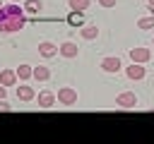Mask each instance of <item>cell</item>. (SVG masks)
<instances>
[{
    "mask_svg": "<svg viewBox=\"0 0 154 144\" xmlns=\"http://www.w3.org/2000/svg\"><path fill=\"white\" fill-rule=\"evenodd\" d=\"M67 22H70L72 26H82V24H84V12H79V10H72V12L67 14Z\"/></svg>",
    "mask_w": 154,
    "mask_h": 144,
    "instance_id": "obj_16",
    "label": "cell"
},
{
    "mask_svg": "<svg viewBox=\"0 0 154 144\" xmlns=\"http://www.w3.org/2000/svg\"><path fill=\"white\" fill-rule=\"evenodd\" d=\"M79 34H82V38H87V41H94V38L99 36V29H96V24H82Z\"/></svg>",
    "mask_w": 154,
    "mask_h": 144,
    "instance_id": "obj_11",
    "label": "cell"
},
{
    "mask_svg": "<svg viewBox=\"0 0 154 144\" xmlns=\"http://www.w3.org/2000/svg\"><path fill=\"white\" fill-rule=\"evenodd\" d=\"M10 2H17V0H10Z\"/></svg>",
    "mask_w": 154,
    "mask_h": 144,
    "instance_id": "obj_23",
    "label": "cell"
},
{
    "mask_svg": "<svg viewBox=\"0 0 154 144\" xmlns=\"http://www.w3.org/2000/svg\"><path fill=\"white\" fill-rule=\"evenodd\" d=\"M34 79H36V82H48V79H51V70L43 67V65L34 67Z\"/></svg>",
    "mask_w": 154,
    "mask_h": 144,
    "instance_id": "obj_15",
    "label": "cell"
},
{
    "mask_svg": "<svg viewBox=\"0 0 154 144\" xmlns=\"http://www.w3.org/2000/svg\"><path fill=\"white\" fill-rule=\"evenodd\" d=\"M17 82H19L17 70H2V72H0V84H5V86H14Z\"/></svg>",
    "mask_w": 154,
    "mask_h": 144,
    "instance_id": "obj_9",
    "label": "cell"
},
{
    "mask_svg": "<svg viewBox=\"0 0 154 144\" xmlns=\"http://www.w3.org/2000/svg\"><path fill=\"white\" fill-rule=\"evenodd\" d=\"M125 74H128V79H144V74H147V70L142 67V62H132L128 70H125Z\"/></svg>",
    "mask_w": 154,
    "mask_h": 144,
    "instance_id": "obj_6",
    "label": "cell"
},
{
    "mask_svg": "<svg viewBox=\"0 0 154 144\" xmlns=\"http://www.w3.org/2000/svg\"><path fill=\"white\" fill-rule=\"evenodd\" d=\"M26 24V17H12L5 7H0V34H17Z\"/></svg>",
    "mask_w": 154,
    "mask_h": 144,
    "instance_id": "obj_1",
    "label": "cell"
},
{
    "mask_svg": "<svg viewBox=\"0 0 154 144\" xmlns=\"http://www.w3.org/2000/svg\"><path fill=\"white\" fill-rule=\"evenodd\" d=\"M0 110H12V106H10L5 98H0Z\"/></svg>",
    "mask_w": 154,
    "mask_h": 144,
    "instance_id": "obj_20",
    "label": "cell"
},
{
    "mask_svg": "<svg viewBox=\"0 0 154 144\" xmlns=\"http://www.w3.org/2000/svg\"><path fill=\"white\" fill-rule=\"evenodd\" d=\"M58 53H60L63 58H77V55H79V48H77V43L65 41V43H60V46H58Z\"/></svg>",
    "mask_w": 154,
    "mask_h": 144,
    "instance_id": "obj_5",
    "label": "cell"
},
{
    "mask_svg": "<svg viewBox=\"0 0 154 144\" xmlns=\"http://www.w3.org/2000/svg\"><path fill=\"white\" fill-rule=\"evenodd\" d=\"M17 98H19V101H34V98H36V94H34V89H31V86H26V84H24V86H17Z\"/></svg>",
    "mask_w": 154,
    "mask_h": 144,
    "instance_id": "obj_13",
    "label": "cell"
},
{
    "mask_svg": "<svg viewBox=\"0 0 154 144\" xmlns=\"http://www.w3.org/2000/svg\"><path fill=\"white\" fill-rule=\"evenodd\" d=\"M0 7H2V2H0Z\"/></svg>",
    "mask_w": 154,
    "mask_h": 144,
    "instance_id": "obj_24",
    "label": "cell"
},
{
    "mask_svg": "<svg viewBox=\"0 0 154 144\" xmlns=\"http://www.w3.org/2000/svg\"><path fill=\"white\" fill-rule=\"evenodd\" d=\"M17 77H19V82L34 79V67H31V65H19V67H17Z\"/></svg>",
    "mask_w": 154,
    "mask_h": 144,
    "instance_id": "obj_12",
    "label": "cell"
},
{
    "mask_svg": "<svg viewBox=\"0 0 154 144\" xmlns=\"http://www.w3.org/2000/svg\"><path fill=\"white\" fill-rule=\"evenodd\" d=\"M89 2H91V0H67L70 10H79V12H84V10L89 7Z\"/></svg>",
    "mask_w": 154,
    "mask_h": 144,
    "instance_id": "obj_17",
    "label": "cell"
},
{
    "mask_svg": "<svg viewBox=\"0 0 154 144\" xmlns=\"http://www.w3.org/2000/svg\"><path fill=\"white\" fill-rule=\"evenodd\" d=\"M137 26H140V29H154V17H142V19H137Z\"/></svg>",
    "mask_w": 154,
    "mask_h": 144,
    "instance_id": "obj_18",
    "label": "cell"
},
{
    "mask_svg": "<svg viewBox=\"0 0 154 144\" xmlns=\"http://www.w3.org/2000/svg\"><path fill=\"white\" fill-rule=\"evenodd\" d=\"M116 2H118V0H99L101 7H116Z\"/></svg>",
    "mask_w": 154,
    "mask_h": 144,
    "instance_id": "obj_19",
    "label": "cell"
},
{
    "mask_svg": "<svg viewBox=\"0 0 154 144\" xmlns=\"http://www.w3.org/2000/svg\"><path fill=\"white\" fill-rule=\"evenodd\" d=\"M149 58H152V50L149 48H130V60L132 62H149Z\"/></svg>",
    "mask_w": 154,
    "mask_h": 144,
    "instance_id": "obj_4",
    "label": "cell"
},
{
    "mask_svg": "<svg viewBox=\"0 0 154 144\" xmlns=\"http://www.w3.org/2000/svg\"><path fill=\"white\" fill-rule=\"evenodd\" d=\"M120 67H123V65H120L118 58H103V60H101V70H103V72H111V74H113V72H118Z\"/></svg>",
    "mask_w": 154,
    "mask_h": 144,
    "instance_id": "obj_10",
    "label": "cell"
},
{
    "mask_svg": "<svg viewBox=\"0 0 154 144\" xmlns=\"http://www.w3.org/2000/svg\"><path fill=\"white\" fill-rule=\"evenodd\" d=\"M55 101H58V98H55L53 91H41V94H38V108H53Z\"/></svg>",
    "mask_w": 154,
    "mask_h": 144,
    "instance_id": "obj_8",
    "label": "cell"
},
{
    "mask_svg": "<svg viewBox=\"0 0 154 144\" xmlns=\"http://www.w3.org/2000/svg\"><path fill=\"white\" fill-rule=\"evenodd\" d=\"M38 55H43V58H53V55H58V46L51 43V41H41V43H38Z\"/></svg>",
    "mask_w": 154,
    "mask_h": 144,
    "instance_id": "obj_7",
    "label": "cell"
},
{
    "mask_svg": "<svg viewBox=\"0 0 154 144\" xmlns=\"http://www.w3.org/2000/svg\"><path fill=\"white\" fill-rule=\"evenodd\" d=\"M58 103L60 106H75L77 103V91L72 89V86H63V89H58Z\"/></svg>",
    "mask_w": 154,
    "mask_h": 144,
    "instance_id": "obj_2",
    "label": "cell"
},
{
    "mask_svg": "<svg viewBox=\"0 0 154 144\" xmlns=\"http://www.w3.org/2000/svg\"><path fill=\"white\" fill-rule=\"evenodd\" d=\"M116 106H118V108L130 110V108H135V106H137V96H135L132 91H123V94H118V96H116Z\"/></svg>",
    "mask_w": 154,
    "mask_h": 144,
    "instance_id": "obj_3",
    "label": "cell"
},
{
    "mask_svg": "<svg viewBox=\"0 0 154 144\" xmlns=\"http://www.w3.org/2000/svg\"><path fill=\"white\" fill-rule=\"evenodd\" d=\"M24 12H29V14H38L41 10H43V2L41 0H24Z\"/></svg>",
    "mask_w": 154,
    "mask_h": 144,
    "instance_id": "obj_14",
    "label": "cell"
},
{
    "mask_svg": "<svg viewBox=\"0 0 154 144\" xmlns=\"http://www.w3.org/2000/svg\"><path fill=\"white\" fill-rule=\"evenodd\" d=\"M5 96H7V86H5V84H0V98H5Z\"/></svg>",
    "mask_w": 154,
    "mask_h": 144,
    "instance_id": "obj_21",
    "label": "cell"
},
{
    "mask_svg": "<svg viewBox=\"0 0 154 144\" xmlns=\"http://www.w3.org/2000/svg\"><path fill=\"white\" fill-rule=\"evenodd\" d=\"M147 5H149V7H152V10H154V0H147Z\"/></svg>",
    "mask_w": 154,
    "mask_h": 144,
    "instance_id": "obj_22",
    "label": "cell"
}]
</instances>
